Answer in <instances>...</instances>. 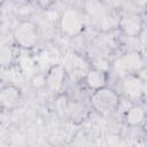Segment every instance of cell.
<instances>
[{
    "instance_id": "6da1fadb",
    "label": "cell",
    "mask_w": 147,
    "mask_h": 147,
    "mask_svg": "<svg viewBox=\"0 0 147 147\" xmlns=\"http://www.w3.org/2000/svg\"><path fill=\"white\" fill-rule=\"evenodd\" d=\"M145 67V60L138 52H127L119 56L114 63L113 69L118 76H123L124 78L131 76L134 72H139Z\"/></svg>"
},
{
    "instance_id": "7a4b0ae2",
    "label": "cell",
    "mask_w": 147,
    "mask_h": 147,
    "mask_svg": "<svg viewBox=\"0 0 147 147\" xmlns=\"http://www.w3.org/2000/svg\"><path fill=\"white\" fill-rule=\"evenodd\" d=\"M91 101H92L93 108L96 111H99L100 114L107 115L117 108L119 103V98L115 91L103 87L94 92V94L91 98Z\"/></svg>"
},
{
    "instance_id": "3957f363",
    "label": "cell",
    "mask_w": 147,
    "mask_h": 147,
    "mask_svg": "<svg viewBox=\"0 0 147 147\" xmlns=\"http://www.w3.org/2000/svg\"><path fill=\"white\" fill-rule=\"evenodd\" d=\"M60 29L67 36H76L84 29L82 14L75 8H67L60 16Z\"/></svg>"
},
{
    "instance_id": "277c9868",
    "label": "cell",
    "mask_w": 147,
    "mask_h": 147,
    "mask_svg": "<svg viewBox=\"0 0 147 147\" xmlns=\"http://www.w3.org/2000/svg\"><path fill=\"white\" fill-rule=\"evenodd\" d=\"M14 40L22 48H32L38 41L37 26L30 21H22L14 30Z\"/></svg>"
},
{
    "instance_id": "5b68a950",
    "label": "cell",
    "mask_w": 147,
    "mask_h": 147,
    "mask_svg": "<svg viewBox=\"0 0 147 147\" xmlns=\"http://www.w3.org/2000/svg\"><path fill=\"white\" fill-rule=\"evenodd\" d=\"M84 6L88 16L93 21H95L100 26H103V28L111 26L113 18L109 16L108 8L103 3L99 1H87L84 3Z\"/></svg>"
},
{
    "instance_id": "8992f818",
    "label": "cell",
    "mask_w": 147,
    "mask_h": 147,
    "mask_svg": "<svg viewBox=\"0 0 147 147\" xmlns=\"http://www.w3.org/2000/svg\"><path fill=\"white\" fill-rule=\"evenodd\" d=\"M123 92L126 95V98L131 100H137L142 96V88H144V82L137 76L131 75L123 79Z\"/></svg>"
},
{
    "instance_id": "52a82bcc",
    "label": "cell",
    "mask_w": 147,
    "mask_h": 147,
    "mask_svg": "<svg viewBox=\"0 0 147 147\" xmlns=\"http://www.w3.org/2000/svg\"><path fill=\"white\" fill-rule=\"evenodd\" d=\"M20 98H21V91L18 87H16L15 85H6L2 90H1V93H0V101H1V105L2 107L7 108V109H10V108H14L18 101H20Z\"/></svg>"
},
{
    "instance_id": "ba28073f",
    "label": "cell",
    "mask_w": 147,
    "mask_h": 147,
    "mask_svg": "<svg viewBox=\"0 0 147 147\" xmlns=\"http://www.w3.org/2000/svg\"><path fill=\"white\" fill-rule=\"evenodd\" d=\"M64 68L60 64H56V65H53L47 76H46V85L48 86V88L51 91H59L61 87H62V84H63V79H64Z\"/></svg>"
},
{
    "instance_id": "9c48e42d",
    "label": "cell",
    "mask_w": 147,
    "mask_h": 147,
    "mask_svg": "<svg viewBox=\"0 0 147 147\" xmlns=\"http://www.w3.org/2000/svg\"><path fill=\"white\" fill-rule=\"evenodd\" d=\"M123 32L129 37H137L142 30V21L138 15H129L121 21Z\"/></svg>"
},
{
    "instance_id": "30bf717a",
    "label": "cell",
    "mask_w": 147,
    "mask_h": 147,
    "mask_svg": "<svg viewBox=\"0 0 147 147\" xmlns=\"http://www.w3.org/2000/svg\"><path fill=\"white\" fill-rule=\"evenodd\" d=\"M85 80H86V84L90 88L98 91V90H101V88L106 87L107 74L103 70L94 68V69H91V70L87 71Z\"/></svg>"
},
{
    "instance_id": "8fae6325",
    "label": "cell",
    "mask_w": 147,
    "mask_h": 147,
    "mask_svg": "<svg viewBox=\"0 0 147 147\" xmlns=\"http://www.w3.org/2000/svg\"><path fill=\"white\" fill-rule=\"evenodd\" d=\"M146 117V113L141 106H132L130 109H127L125 114L126 123L131 126H138L140 125Z\"/></svg>"
},
{
    "instance_id": "7c38bea8",
    "label": "cell",
    "mask_w": 147,
    "mask_h": 147,
    "mask_svg": "<svg viewBox=\"0 0 147 147\" xmlns=\"http://www.w3.org/2000/svg\"><path fill=\"white\" fill-rule=\"evenodd\" d=\"M1 62L2 64H9L10 63V60H11V51L10 48H2L1 51Z\"/></svg>"
},
{
    "instance_id": "4fadbf2b",
    "label": "cell",
    "mask_w": 147,
    "mask_h": 147,
    "mask_svg": "<svg viewBox=\"0 0 147 147\" xmlns=\"http://www.w3.org/2000/svg\"><path fill=\"white\" fill-rule=\"evenodd\" d=\"M138 77H139L144 83H147V67H144V68L138 72Z\"/></svg>"
},
{
    "instance_id": "5bb4252c",
    "label": "cell",
    "mask_w": 147,
    "mask_h": 147,
    "mask_svg": "<svg viewBox=\"0 0 147 147\" xmlns=\"http://www.w3.org/2000/svg\"><path fill=\"white\" fill-rule=\"evenodd\" d=\"M142 96L147 100V83H144V88H142Z\"/></svg>"
},
{
    "instance_id": "9a60e30c",
    "label": "cell",
    "mask_w": 147,
    "mask_h": 147,
    "mask_svg": "<svg viewBox=\"0 0 147 147\" xmlns=\"http://www.w3.org/2000/svg\"><path fill=\"white\" fill-rule=\"evenodd\" d=\"M145 61H147V51H146V55H145V59H144Z\"/></svg>"
}]
</instances>
